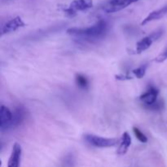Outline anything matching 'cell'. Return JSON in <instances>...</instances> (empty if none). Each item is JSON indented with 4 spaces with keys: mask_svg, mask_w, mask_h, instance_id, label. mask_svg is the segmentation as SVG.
<instances>
[{
    "mask_svg": "<svg viewBox=\"0 0 167 167\" xmlns=\"http://www.w3.org/2000/svg\"><path fill=\"white\" fill-rule=\"evenodd\" d=\"M93 7V0H73L69 6L64 7L63 11L68 17H74L77 11H84Z\"/></svg>",
    "mask_w": 167,
    "mask_h": 167,
    "instance_id": "obj_2",
    "label": "cell"
},
{
    "mask_svg": "<svg viewBox=\"0 0 167 167\" xmlns=\"http://www.w3.org/2000/svg\"><path fill=\"white\" fill-rule=\"evenodd\" d=\"M130 145H131V137L128 132H124L121 135L120 143H119V146L116 150V153L120 156L125 155L127 152Z\"/></svg>",
    "mask_w": 167,
    "mask_h": 167,
    "instance_id": "obj_10",
    "label": "cell"
},
{
    "mask_svg": "<svg viewBox=\"0 0 167 167\" xmlns=\"http://www.w3.org/2000/svg\"><path fill=\"white\" fill-rule=\"evenodd\" d=\"M158 90L153 86H151L146 90L145 92L142 94L139 97L141 102L147 108H150L152 106L155 105V103L158 96Z\"/></svg>",
    "mask_w": 167,
    "mask_h": 167,
    "instance_id": "obj_8",
    "label": "cell"
},
{
    "mask_svg": "<svg viewBox=\"0 0 167 167\" xmlns=\"http://www.w3.org/2000/svg\"><path fill=\"white\" fill-rule=\"evenodd\" d=\"M167 59V48L165 49V51H162L161 53H160L157 56L155 59V61L157 62V63H162L165 60Z\"/></svg>",
    "mask_w": 167,
    "mask_h": 167,
    "instance_id": "obj_16",
    "label": "cell"
},
{
    "mask_svg": "<svg viewBox=\"0 0 167 167\" xmlns=\"http://www.w3.org/2000/svg\"><path fill=\"white\" fill-rule=\"evenodd\" d=\"M26 25L24 20H22L20 16H15L12 18L7 22H6L1 28V35L3 36L4 34L11 33L12 32L18 30L20 28H23Z\"/></svg>",
    "mask_w": 167,
    "mask_h": 167,
    "instance_id": "obj_7",
    "label": "cell"
},
{
    "mask_svg": "<svg viewBox=\"0 0 167 167\" xmlns=\"http://www.w3.org/2000/svg\"><path fill=\"white\" fill-rule=\"evenodd\" d=\"M138 1V0H108L102 6V10L105 13H115Z\"/></svg>",
    "mask_w": 167,
    "mask_h": 167,
    "instance_id": "obj_4",
    "label": "cell"
},
{
    "mask_svg": "<svg viewBox=\"0 0 167 167\" xmlns=\"http://www.w3.org/2000/svg\"><path fill=\"white\" fill-rule=\"evenodd\" d=\"M13 118V112L5 105H1L0 108V130L6 131L11 130V122Z\"/></svg>",
    "mask_w": 167,
    "mask_h": 167,
    "instance_id": "obj_6",
    "label": "cell"
},
{
    "mask_svg": "<svg viewBox=\"0 0 167 167\" xmlns=\"http://www.w3.org/2000/svg\"><path fill=\"white\" fill-rule=\"evenodd\" d=\"M147 64H142L141 66L138 67L137 68H134L132 70V73L134 75V77L138 78V79H141L142 77H144V75L146 73V71H147Z\"/></svg>",
    "mask_w": 167,
    "mask_h": 167,
    "instance_id": "obj_14",
    "label": "cell"
},
{
    "mask_svg": "<svg viewBox=\"0 0 167 167\" xmlns=\"http://www.w3.org/2000/svg\"><path fill=\"white\" fill-rule=\"evenodd\" d=\"M133 132H134V135L136 137V138L138 139L139 142L141 143H147V138L145 134H143V132L141 131L137 127H133Z\"/></svg>",
    "mask_w": 167,
    "mask_h": 167,
    "instance_id": "obj_15",
    "label": "cell"
},
{
    "mask_svg": "<svg viewBox=\"0 0 167 167\" xmlns=\"http://www.w3.org/2000/svg\"><path fill=\"white\" fill-rule=\"evenodd\" d=\"M167 13V6L162 7V8H160L158 10H156V11H153L152 12H150L148 15L146 16L142 22H141V24L142 25H145L147 23H149L151 21H153V20H159L161 17H163L165 14Z\"/></svg>",
    "mask_w": 167,
    "mask_h": 167,
    "instance_id": "obj_11",
    "label": "cell"
},
{
    "mask_svg": "<svg viewBox=\"0 0 167 167\" xmlns=\"http://www.w3.org/2000/svg\"><path fill=\"white\" fill-rule=\"evenodd\" d=\"M25 112L24 110L21 107H18L15 108L13 112V118H12V122H11V129H15L22 123L24 121Z\"/></svg>",
    "mask_w": 167,
    "mask_h": 167,
    "instance_id": "obj_12",
    "label": "cell"
},
{
    "mask_svg": "<svg viewBox=\"0 0 167 167\" xmlns=\"http://www.w3.org/2000/svg\"><path fill=\"white\" fill-rule=\"evenodd\" d=\"M115 77H116V79L120 80V81H126V80H130L133 78V77L129 73H121V74L116 75Z\"/></svg>",
    "mask_w": 167,
    "mask_h": 167,
    "instance_id": "obj_17",
    "label": "cell"
},
{
    "mask_svg": "<svg viewBox=\"0 0 167 167\" xmlns=\"http://www.w3.org/2000/svg\"><path fill=\"white\" fill-rule=\"evenodd\" d=\"M163 34L162 29H157V30L152 32L151 34L143 37L142 39L139 40L136 44V48L135 51L137 54H140V53L145 51L146 50L149 48L150 46H152L155 41L159 39Z\"/></svg>",
    "mask_w": 167,
    "mask_h": 167,
    "instance_id": "obj_5",
    "label": "cell"
},
{
    "mask_svg": "<svg viewBox=\"0 0 167 167\" xmlns=\"http://www.w3.org/2000/svg\"><path fill=\"white\" fill-rule=\"evenodd\" d=\"M108 31V23L103 20H99L91 26L86 28H77L73 27L66 30L67 33L73 37H78L81 39L91 40L99 39L103 37Z\"/></svg>",
    "mask_w": 167,
    "mask_h": 167,
    "instance_id": "obj_1",
    "label": "cell"
},
{
    "mask_svg": "<svg viewBox=\"0 0 167 167\" xmlns=\"http://www.w3.org/2000/svg\"><path fill=\"white\" fill-rule=\"evenodd\" d=\"M85 140L89 144L96 147H110L116 145L118 139L114 138H104L94 134H86L84 135Z\"/></svg>",
    "mask_w": 167,
    "mask_h": 167,
    "instance_id": "obj_3",
    "label": "cell"
},
{
    "mask_svg": "<svg viewBox=\"0 0 167 167\" xmlns=\"http://www.w3.org/2000/svg\"><path fill=\"white\" fill-rule=\"evenodd\" d=\"M75 81L76 83L80 88L81 89H87L89 86V81H88L87 78H86L84 75L82 74H77L76 77H75Z\"/></svg>",
    "mask_w": 167,
    "mask_h": 167,
    "instance_id": "obj_13",
    "label": "cell"
},
{
    "mask_svg": "<svg viewBox=\"0 0 167 167\" xmlns=\"http://www.w3.org/2000/svg\"><path fill=\"white\" fill-rule=\"evenodd\" d=\"M21 146L18 143H15L12 146L11 155L9 157L7 167H20L21 160Z\"/></svg>",
    "mask_w": 167,
    "mask_h": 167,
    "instance_id": "obj_9",
    "label": "cell"
}]
</instances>
